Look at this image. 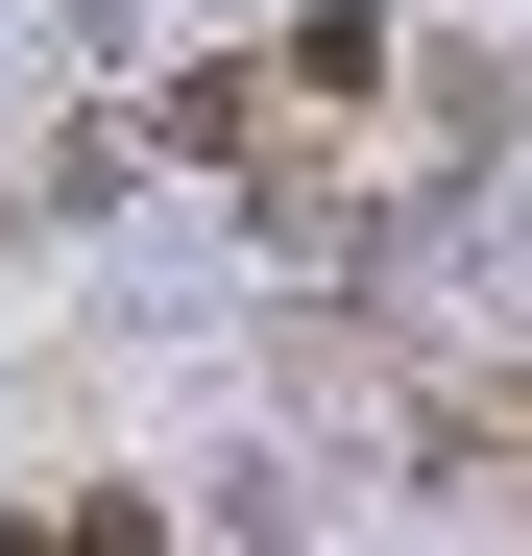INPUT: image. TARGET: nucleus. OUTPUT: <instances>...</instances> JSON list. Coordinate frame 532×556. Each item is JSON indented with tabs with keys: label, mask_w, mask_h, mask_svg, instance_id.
<instances>
[{
	"label": "nucleus",
	"mask_w": 532,
	"mask_h": 556,
	"mask_svg": "<svg viewBox=\"0 0 532 556\" xmlns=\"http://www.w3.org/2000/svg\"><path fill=\"white\" fill-rule=\"evenodd\" d=\"M266 98L291 73H169V169H266Z\"/></svg>",
	"instance_id": "f257e3e1"
}]
</instances>
